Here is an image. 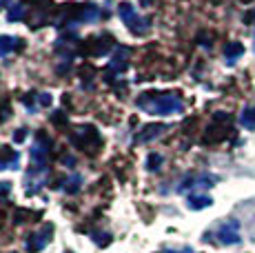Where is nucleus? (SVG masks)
Segmentation results:
<instances>
[{"label":"nucleus","instance_id":"11","mask_svg":"<svg viewBox=\"0 0 255 253\" xmlns=\"http://www.w3.org/2000/svg\"><path fill=\"white\" fill-rule=\"evenodd\" d=\"M242 51H244V47L240 45V42H233V45H229L227 49H224V56H227L229 60H235V58H238Z\"/></svg>","mask_w":255,"mask_h":253},{"label":"nucleus","instance_id":"3","mask_svg":"<svg viewBox=\"0 0 255 253\" xmlns=\"http://www.w3.org/2000/svg\"><path fill=\"white\" fill-rule=\"evenodd\" d=\"M218 182L215 176H209V173H200V176H186L182 182L178 184V193H186L189 189H209Z\"/></svg>","mask_w":255,"mask_h":253},{"label":"nucleus","instance_id":"15","mask_svg":"<svg viewBox=\"0 0 255 253\" xmlns=\"http://www.w3.org/2000/svg\"><path fill=\"white\" fill-rule=\"evenodd\" d=\"M22 16H24V11H22V7H20V4H18L16 9H11V11H9V16H7V18L13 22V20H22Z\"/></svg>","mask_w":255,"mask_h":253},{"label":"nucleus","instance_id":"6","mask_svg":"<svg viewBox=\"0 0 255 253\" xmlns=\"http://www.w3.org/2000/svg\"><path fill=\"white\" fill-rule=\"evenodd\" d=\"M218 240L222 245H238L240 233H238V222H229V225L218 229Z\"/></svg>","mask_w":255,"mask_h":253},{"label":"nucleus","instance_id":"14","mask_svg":"<svg viewBox=\"0 0 255 253\" xmlns=\"http://www.w3.org/2000/svg\"><path fill=\"white\" fill-rule=\"evenodd\" d=\"M93 240H96V245L107 247V245H109V240H111V236H109V233H93Z\"/></svg>","mask_w":255,"mask_h":253},{"label":"nucleus","instance_id":"5","mask_svg":"<svg viewBox=\"0 0 255 253\" xmlns=\"http://www.w3.org/2000/svg\"><path fill=\"white\" fill-rule=\"evenodd\" d=\"M164 131H166V125H146V126H142V129L138 131V135H135L133 142H135V144L149 142V140L158 138V135L164 133Z\"/></svg>","mask_w":255,"mask_h":253},{"label":"nucleus","instance_id":"8","mask_svg":"<svg viewBox=\"0 0 255 253\" xmlns=\"http://www.w3.org/2000/svg\"><path fill=\"white\" fill-rule=\"evenodd\" d=\"M186 202H189V207L195 209V211H200V209H207V207H211V204H213V200H211L209 196H195V193L186 198Z\"/></svg>","mask_w":255,"mask_h":253},{"label":"nucleus","instance_id":"9","mask_svg":"<svg viewBox=\"0 0 255 253\" xmlns=\"http://www.w3.org/2000/svg\"><path fill=\"white\" fill-rule=\"evenodd\" d=\"M82 187V176H78V173H71L69 178L65 180V184H62V191L67 193H78Z\"/></svg>","mask_w":255,"mask_h":253},{"label":"nucleus","instance_id":"10","mask_svg":"<svg viewBox=\"0 0 255 253\" xmlns=\"http://www.w3.org/2000/svg\"><path fill=\"white\" fill-rule=\"evenodd\" d=\"M18 38H11V36H0V56H9L18 45Z\"/></svg>","mask_w":255,"mask_h":253},{"label":"nucleus","instance_id":"12","mask_svg":"<svg viewBox=\"0 0 255 253\" xmlns=\"http://www.w3.org/2000/svg\"><path fill=\"white\" fill-rule=\"evenodd\" d=\"M242 125L247 126V129H255V107L253 109H247L242 114Z\"/></svg>","mask_w":255,"mask_h":253},{"label":"nucleus","instance_id":"18","mask_svg":"<svg viewBox=\"0 0 255 253\" xmlns=\"http://www.w3.org/2000/svg\"><path fill=\"white\" fill-rule=\"evenodd\" d=\"M24 140V129H18V133H16V142H22Z\"/></svg>","mask_w":255,"mask_h":253},{"label":"nucleus","instance_id":"13","mask_svg":"<svg viewBox=\"0 0 255 253\" xmlns=\"http://www.w3.org/2000/svg\"><path fill=\"white\" fill-rule=\"evenodd\" d=\"M164 162V158H162V155H149V160H146V169H149V171H155V169H158L160 167V164H162Z\"/></svg>","mask_w":255,"mask_h":253},{"label":"nucleus","instance_id":"16","mask_svg":"<svg viewBox=\"0 0 255 253\" xmlns=\"http://www.w3.org/2000/svg\"><path fill=\"white\" fill-rule=\"evenodd\" d=\"M9 189H11V184H9V182H0V198H2V196H7V193H9Z\"/></svg>","mask_w":255,"mask_h":253},{"label":"nucleus","instance_id":"17","mask_svg":"<svg viewBox=\"0 0 255 253\" xmlns=\"http://www.w3.org/2000/svg\"><path fill=\"white\" fill-rule=\"evenodd\" d=\"M40 105H42V107H49V105H51V96H49V94H40Z\"/></svg>","mask_w":255,"mask_h":253},{"label":"nucleus","instance_id":"1","mask_svg":"<svg viewBox=\"0 0 255 253\" xmlns=\"http://www.w3.org/2000/svg\"><path fill=\"white\" fill-rule=\"evenodd\" d=\"M135 105L151 116H171V114H180L182 111L180 96L171 94V91H149V94H142L135 100Z\"/></svg>","mask_w":255,"mask_h":253},{"label":"nucleus","instance_id":"4","mask_svg":"<svg viewBox=\"0 0 255 253\" xmlns=\"http://www.w3.org/2000/svg\"><path fill=\"white\" fill-rule=\"evenodd\" d=\"M51 236H53V225H45L40 231L33 233V236L29 238V251H33V253L42 251L47 247V242H49Z\"/></svg>","mask_w":255,"mask_h":253},{"label":"nucleus","instance_id":"7","mask_svg":"<svg viewBox=\"0 0 255 253\" xmlns=\"http://www.w3.org/2000/svg\"><path fill=\"white\" fill-rule=\"evenodd\" d=\"M127 58H129V49H127V47H120L118 56L109 62V74H118V71H125V69H127Z\"/></svg>","mask_w":255,"mask_h":253},{"label":"nucleus","instance_id":"2","mask_svg":"<svg viewBox=\"0 0 255 253\" xmlns=\"http://www.w3.org/2000/svg\"><path fill=\"white\" fill-rule=\"evenodd\" d=\"M118 13H120V20L125 22V25L129 27L133 33H144L146 29H149V20H146V18H142L140 13L133 9V4H131V2H120Z\"/></svg>","mask_w":255,"mask_h":253}]
</instances>
